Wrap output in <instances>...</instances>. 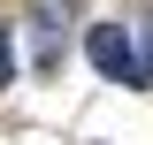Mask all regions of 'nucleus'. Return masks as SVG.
Masks as SVG:
<instances>
[{
    "label": "nucleus",
    "instance_id": "3",
    "mask_svg": "<svg viewBox=\"0 0 153 145\" xmlns=\"http://www.w3.org/2000/svg\"><path fill=\"white\" fill-rule=\"evenodd\" d=\"M0 84H16V38L0 31Z\"/></svg>",
    "mask_w": 153,
    "mask_h": 145
},
{
    "label": "nucleus",
    "instance_id": "2",
    "mask_svg": "<svg viewBox=\"0 0 153 145\" xmlns=\"http://www.w3.org/2000/svg\"><path fill=\"white\" fill-rule=\"evenodd\" d=\"M138 61H146V84H153V8L138 16Z\"/></svg>",
    "mask_w": 153,
    "mask_h": 145
},
{
    "label": "nucleus",
    "instance_id": "1",
    "mask_svg": "<svg viewBox=\"0 0 153 145\" xmlns=\"http://www.w3.org/2000/svg\"><path fill=\"white\" fill-rule=\"evenodd\" d=\"M84 54H92V69L107 76V84L146 92V61H138V38L123 31V23H92V31H84Z\"/></svg>",
    "mask_w": 153,
    "mask_h": 145
}]
</instances>
